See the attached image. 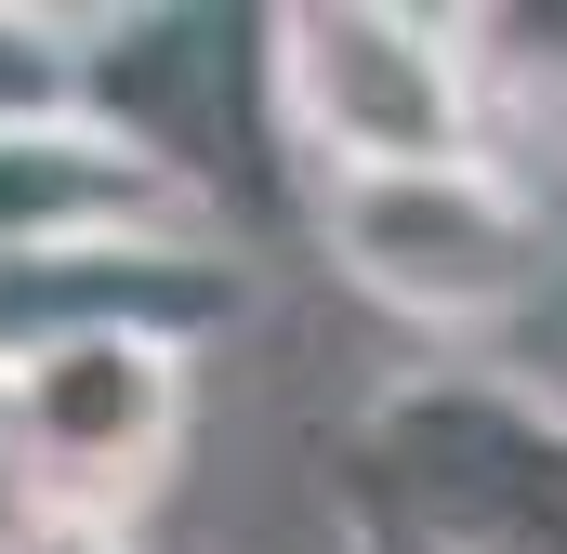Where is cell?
<instances>
[{
    "mask_svg": "<svg viewBox=\"0 0 567 554\" xmlns=\"http://www.w3.org/2000/svg\"><path fill=\"white\" fill-rule=\"evenodd\" d=\"M265 133L317 185L488 158V80H475L462 13H383V0H290V13H265Z\"/></svg>",
    "mask_w": 567,
    "mask_h": 554,
    "instance_id": "1",
    "label": "cell"
},
{
    "mask_svg": "<svg viewBox=\"0 0 567 554\" xmlns=\"http://www.w3.org/2000/svg\"><path fill=\"white\" fill-rule=\"evenodd\" d=\"M357 489L410 554H567V410L502 370H410L357 422Z\"/></svg>",
    "mask_w": 567,
    "mask_h": 554,
    "instance_id": "2",
    "label": "cell"
},
{
    "mask_svg": "<svg viewBox=\"0 0 567 554\" xmlns=\"http://www.w3.org/2000/svg\"><path fill=\"white\" fill-rule=\"evenodd\" d=\"M198 343L172 330H53L0 370V475H13V515H53V529H120L172 489L185 462V422H198Z\"/></svg>",
    "mask_w": 567,
    "mask_h": 554,
    "instance_id": "3",
    "label": "cell"
},
{
    "mask_svg": "<svg viewBox=\"0 0 567 554\" xmlns=\"http://www.w3.org/2000/svg\"><path fill=\"white\" fill-rule=\"evenodd\" d=\"M317 238L357 304H383L396 330H502L542 290V212L515 198L502 158L462 172H343L317 185Z\"/></svg>",
    "mask_w": 567,
    "mask_h": 554,
    "instance_id": "4",
    "label": "cell"
},
{
    "mask_svg": "<svg viewBox=\"0 0 567 554\" xmlns=\"http://www.w3.org/2000/svg\"><path fill=\"white\" fill-rule=\"evenodd\" d=\"M93 252H225V225L80 93L0 106V265H93Z\"/></svg>",
    "mask_w": 567,
    "mask_h": 554,
    "instance_id": "5",
    "label": "cell"
},
{
    "mask_svg": "<svg viewBox=\"0 0 567 554\" xmlns=\"http://www.w3.org/2000/svg\"><path fill=\"white\" fill-rule=\"evenodd\" d=\"M0 554H133L120 529H53V515H13L0 529Z\"/></svg>",
    "mask_w": 567,
    "mask_h": 554,
    "instance_id": "6",
    "label": "cell"
}]
</instances>
